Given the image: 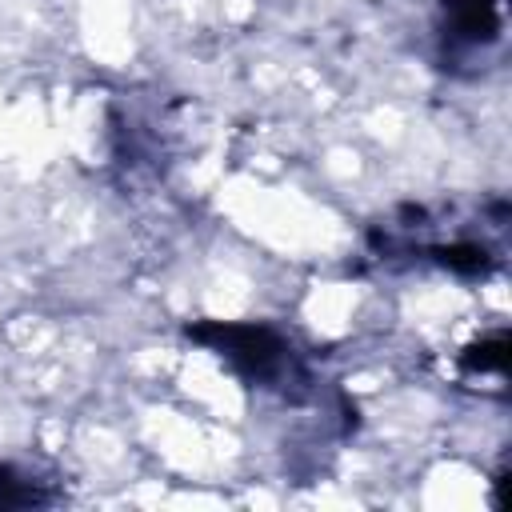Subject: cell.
Here are the masks:
<instances>
[{
    "label": "cell",
    "instance_id": "4",
    "mask_svg": "<svg viewBox=\"0 0 512 512\" xmlns=\"http://www.w3.org/2000/svg\"><path fill=\"white\" fill-rule=\"evenodd\" d=\"M460 376L480 384V388H504L508 384V332L504 328H492L484 332L480 340H472L464 352H460Z\"/></svg>",
    "mask_w": 512,
    "mask_h": 512
},
{
    "label": "cell",
    "instance_id": "2",
    "mask_svg": "<svg viewBox=\"0 0 512 512\" xmlns=\"http://www.w3.org/2000/svg\"><path fill=\"white\" fill-rule=\"evenodd\" d=\"M184 336L220 356L248 388L284 404H308L324 392L308 352L264 320H196L184 328Z\"/></svg>",
    "mask_w": 512,
    "mask_h": 512
},
{
    "label": "cell",
    "instance_id": "1",
    "mask_svg": "<svg viewBox=\"0 0 512 512\" xmlns=\"http://www.w3.org/2000/svg\"><path fill=\"white\" fill-rule=\"evenodd\" d=\"M508 200H448V204H400L380 216L364 244L384 268L420 264L460 280H488L508 260Z\"/></svg>",
    "mask_w": 512,
    "mask_h": 512
},
{
    "label": "cell",
    "instance_id": "3",
    "mask_svg": "<svg viewBox=\"0 0 512 512\" xmlns=\"http://www.w3.org/2000/svg\"><path fill=\"white\" fill-rule=\"evenodd\" d=\"M508 0H428V56L452 80L488 76L504 56Z\"/></svg>",
    "mask_w": 512,
    "mask_h": 512
},
{
    "label": "cell",
    "instance_id": "5",
    "mask_svg": "<svg viewBox=\"0 0 512 512\" xmlns=\"http://www.w3.org/2000/svg\"><path fill=\"white\" fill-rule=\"evenodd\" d=\"M52 500L56 492L48 488V480L20 464H0V508H40Z\"/></svg>",
    "mask_w": 512,
    "mask_h": 512
}]
</instances>
